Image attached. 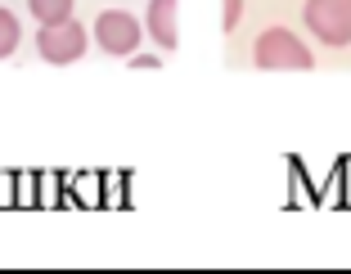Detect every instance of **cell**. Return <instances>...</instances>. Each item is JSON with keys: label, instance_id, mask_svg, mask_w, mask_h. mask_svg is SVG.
<instances>
[{"label": "cell", "instance_id": "6da1fadb", "mask_svg": "<svg viewBox=\"0 0 351 274\" xmlns=\"http://www.w3.org/2000/svg\"><path fill=\"white\" fill-rule=\"evenodd\" d=\"M252 63H257L261 72H311L315 68V54H311L306 41H298L289 27H266L257 36Z\"/></svg>", "mask_w": 351, "mask_h": 274}, {"label": "cell", "instance_id": "7a4b0ae2", "mask_svg": "<svg viewBox=\"0 0 351 274\" xmlns=\"http://www.w3.org/2000/svg\"><path fill=\"white\" fill-rule=\"evenodd\" d=\"M302 18H306V32L315 41L333 45V50L351 45V0H306Z\"/></svg>", "mask_w": 351, "mask_h": 274}, {"label": "cell", "instance_id": "52a82bcc", "mask_svg": "<svg viewBox=\"0 0 351 274\" xmlns=\"http://www.w3.org/2000/svg\"><path fill=\"white\" fill-rule=\"evenodd\" d=\"M19 41H23V27H19V18H14L10 10H0V59L19 50Z\"/></svg>", "mask_w": 351, "mask_h": 274}, {"label": "cell", "instance_id": "8992f818", "mask_svg": "<svg viewBox=\"0 0 351 274\" xmlns=\"http://www.w3.org/2000/svg\"><path fill=\"white\" fill-rule=\"evenodd\" d=\"M32 14L41 23H63V18H73V0H27Z\"/></svg>", "mask_w": 351, "mask_h": 274}, {"label": "cell", "instance_id": "277c9868", "mask_svg": "<svg viewBox=\"0 0 351 274\" xmlns=\"http://www.w3.org/2000/svg\"><path fill=\"white\" fill-rule=\"evenodd\" d=\"M95 41L108 54H135V45H140V23L126 10H104L99 18H95Z\"/></svg>", "mask_w": 351, "mask_h": 274}, {"label": "cell", "instance_id": "3957f363", "mask_svg": "<svg viewBox=\"0 0 351 274\" xmlns=\"http://www.w3.org/2000/svg\"><path fill=\"white\" fill-rule=\"evenodd\" d=\"M36 50H41L45 63H77L86 54V27L73 23V18L41 23V32H36Z\"/></svg>", "mask_w": 351, "mask_h": 274}, {"label": "cell", "instance_id": "5b68a950", "mask_svg": "<svg viewBox=\"0 0 351 274\" xmlns=\"http://www.w3.org/2000/svg\"><path fill=\"white\" fill-rule=\"evenodd\" d=\"M176 5L180 0H149V36L162 45L167 54L180 45V27H176Z\"/></svg>", "mask_w": 351, "mask_h": 274}, {"label": "cell", "instance_id": "ba28073f", "mask_svg": "<svg viewBox=\"0 0 351 274\" xmlns=\"http://www.w3.org/2000/svg\"><path fill=\"white\" fill-rule=\"evenodd\" d=\"M239 18H243V0H226V18H221V32H226V36H234Z\"/></svg>", "mask_w": 351, "mask_h": 274}]
</instances>
